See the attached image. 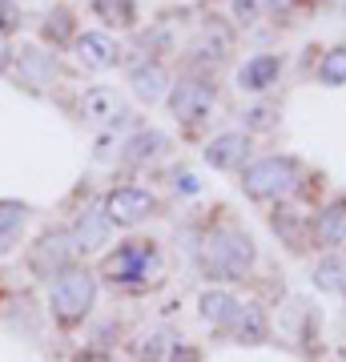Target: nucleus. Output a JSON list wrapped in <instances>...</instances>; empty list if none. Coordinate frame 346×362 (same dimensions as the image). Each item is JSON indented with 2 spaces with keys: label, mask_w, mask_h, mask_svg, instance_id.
<instances>
[{
  "label": "nucleus",
  "mask_w": 346,
  "mask_h": 362,
  "mask_svg": "<svg viewBox=\"0 0 346 362\" xmlns=\"http://www.w3.org/2000/svg\"><path fill=\"white\" fill-rule=\"evenodd\" d=\"M246 153H250V137H246V133H218L214 141L205 145V161L214 169H221V173L242 169Z\"/></svg>",
  "instance_id": "obj_8"
},
{
  "label": "nucleus",
  "mask_w": 346,
  "mask_h": 362,
  "mask_svg": "<svg viewBox=\"0 0 346 362\" xmlns=\"http://www.w3.org/2000/svg\"><path fill=\"white\" fill-rule=\"evenodd\" d=\"M314 282H318V290H326V294H342L346 290V262L326 258L318 270H314Z\"/></svg>",
  "instance_id": "obj_19"
},
{
  "label": "nucleus",
  "mask_w": 346,
  "mask_h": 362,
  "mask_svg": "<svg viewBox=\"0 0 346 362\" xmlns=\"http://www.w3.org/2000/svg\"><path fill=\"white\" fill-rule=\"evenodd\" d=\"M178 194H197V177L193 173H178Z\"/></svg>",
  "instance_id": "obj_24"
},
{
  "label": "nucleus",
  "mask_w": 346,
  "mask_h": 362,
  "mask_svg": "<svg viewBox=\"0 0 346 362\" xmlns=\"http://www.w3.org/2000/svg\"><path fill=\"white\" fill-rule=\"evenodd\" d=\"M318 242L322 246H342L346 242V202H334L318 218Z\"/></svg>",
  "instance_id": "obj_16"
},
{
  "label": "nucleus",
  "mask_w": 346,
  "mask_h": 362,
  "mask_svg": "<svg viewBox=\"0 0 346 362\" xmlns=\"http://www.w3.org/2000/svg\"><path fill=\"white\" fill-rule=\"evenodd\" d=\"M25 221H28L25 206H16V202H0V254H8V250L21 242Z\"/></svg>",
  "instance_id": "obj_15"
},
{
  "label": "nucleus",
  "mask_w": 346,
  "mask_h": 362,
  "mask_svg": "<svg viewBox=\"0 0 346 362\" xmlns=\"http://www.w3.org/2000/svg\"><path fill=\"white\" fill-rule=\"evenodd\" d=\"M109 218H105V209H85L77 218V226H73V233H69V246L77 250V254H93V250H101L105 242H109Z\"/></svg>",
  "instance_id": "obj_9"
},
{
  "label": "nucleus",
  "mask_w": 346,
  "mask_h": 362,
  "mask_svg": "<svg viewBox=\"0 0 346 362\" xmlns=\"http://www.w3.org/2000/svg\"><path fill=\"white\" fill-rule=\"evenodd\" d=\"M230 330L238 334V342H266V334H270V326H266V318H262V310H254V306H242Z\"/></svg>",
  "instance_id": "obj_18"
},
{
  "label": "nucleus",
  "mask_w": 346,
  "mask_h": 362,
  "mask_svg": "<svg viewBox=\"0 0 346 362\" xmlns=\"http://www.w3.org/2000/svg\"><path fill=\"white\" fill-rule=\"evenodd\" d=\"M81 117L85 121H97V125L117 121L121 117V97H117V89H109V85H89V89L81 93Z\"/></svg>",
  "instance_id": "obj_11"
},
{
  "label": "nucleus",
  "mask_w": 346,
  "mask_h": 362,
  "mask_svg": "<svg viewBox=\"0 0 346 362\" xmlns=\"http://www.w3.org/2000/svg\"><path fill=\"white\" fill-rule=\"evenodd\" d=\"M93 13L101 16L109 28H129L137 21V4L133 0H93Z\"/></svg>",
  "instance_id": "obj_17"
},
{
  "label": "nucleus",
  "mask_w": 346,
  "mask_h": 362,
  "mask_svg": "<svg viewBox=\"0 0 346 362\" xmlns=\"http://www.w3.org/2000/svg\"><path fill=\"white\" fill-rule=\"evenodd\" d=\"M246 125H250V129H270V125H274V113H270V109H250V113H246Z\"/></svg>",
  "instance_id": "obj_22"
},
{
  "label": "nucleus",
  "mask_w": 346,
  "mask_h": 362,
  "mask_svg": "<svg viewBox=\"0 0 346 362\" xmlns=\"http://www.w3.org/2000/svg\"><path fill=\"white\" fill-rule=\"evenodd\" d=\"M202 262L214 278L238 282V278H246L250 266H254V242H250L242 230H214L202 246Z\"/></svg>",
  "instance_id": "obj_1"
},
{
  "label": "nucleus",
  "mask_w": 346,
  "mask_h": 362,
  "mask_svg": "<svg viewBox=\"0 0 346 362\" xmlns=\"http://www.w3.org/2000/svg\"><path fill=\"white\" fill-rule=\"evenodd\" d=\"M93 298H97V282H93L89 270H77V266H64L52 282V294H49V306H52V318L61 326H77L85 314L93 310Z\"/></svg>",
  "instance_id": "obj_2"
},
{
  "label": "nucleus",
  "mask_w": 346,
  "mask_h": 362,
  "mask_svg": "<svg viewBox=\"0 0 346 362\" xmlns=\"http://www.w3.org/2000/svg\"><path fill=\"white\" fill-rule=\"evenodd\" d=\"M318 81L322 85H346V49H330L322 57V69H318Z\"/></svg>",
  "instance_id": "obj_20"
},
{
  "label": "nucleus",
  "mask_w": 346,
  "mask_h": 362,
  "mask_svg": "<svg viewBox=\"0 0 346 362\" xmlns=\"http://www.w3.org/2000/svg\"><path fill=\"white\" fill-rule=\"evenodd\" d=\"M169 362H197V350H193V346H178Z\"/></svg>",
  "instance_id": "obj_25"
},
{
  "label": "nucleus",
  "mask_w": 346,
  "mask_h": 362,
  "mask_svg": "<svg viewBox=\"0 0 346 362\" xmlns=\"http://www.w3.org/2000/svg\"><path fill=\"white\" fill-rule=\"evenodd\" d=\"M338 362H346V350H342V354H338Z\"/></svg>",
  "instance_id": "obj_26"
},
{
  "label": "nucleus",
  "mask_w": 346,
  "mask_h": 362,
  "mask_svg": "<svg viewBox=\"0 0 346 362\" xmlns=\"http://www.w3.org/2000/svg\"><path fill=\"white\" fill-rule=\"evenodd\" d=\"M161 149H166V133L145 129V133H137V137H129V141H125L121 161H125V165H145V161H154Z\"/></svg>",
  "instance_id": "obj_14"
},
{
  "label": "nucleus",
  "mask_w": 346,
  "mask_h": 362,
  "mask_svg": "<svg viewBox=\"0 0 346 362\" xmlns=\"http://www.w3.org/2000/svg\"><path fill=\"white\" fill-rule=\"evenodd\" d=\"M282 73V57H274V52H258L250 57L242 69H238V89L242 93H266L274 81Z\"/></svg>",
  "instance_id": "obj_10"
},
{
  "label": "nucleus",
  "mask_w": 346,
  "mask_h": 362,
  "mask_svg": "<svg viewBox=\"0 0 346 362\" xmlns=\"http://www.w3.org/2000/svg\"><path fill=\"white\" fill-rule=\"evenodd\" d=\"M105 270L113 274V282H149V274L161 270V262L149 242H129L105 262Z\"/></svg>",
  "instance_id": "obj_5"
},
{
  "label": "nucleus",
  "mask_w": 346,
  "mask_h": 362,
  "mask_svg": "<svg viewBox=\"0 0 346 362\" xmlns=\"http://www.w3.org/2000/svg\"><path fill=\"white\" fill-rule=\"evenodd\" d=\"M214 105H218V89L202 77H185L169 89V113L178 117V121H190V125L205 121V117L214 113Z\"/></svg>",
  "instance_id": "obj_4"
},
{
  "label": "nucleus",
  "mask_w": 346,
  "mask_h": 362,
  "mask_svg": "<svg viewBox=\"0 0 346 362\" xmlns=\"http://www.w3.org/2000/svg\"><path fill=\"white\" fill-rule=\"evenodd\" d=\"M129 85H133V93L142 97V101H161L166 97V89H169V73L157 61H149V65H137L133 73H129Z\"/></svg>",
  "instance_id": "obj_12"
},
{
  "label": "nucleus",
  "mask_w": 346,
  "mask_h": 362,
  "mask_svg": "<svg viewBox=\"0 0 346 362\" xmlns=\"http://www.w3.org/2000/svg\"><path fill=\"white\" fill-rule=\"evenodd\" d=\"M73 57H77L81 69L101 73V69H113V65H117L121 49H117V40L109 37V33H97V28H89V33H77V37H73Z\"/></svg>",
  "instance_id": "obj_7"
},
{
  "label": "nucleus",
  "mask_w": 346,
  "mask_h": 362,
  "mask_svg": "<svg viewBox=\"0 0 346 362\" xmlns=\"http://www.w3.org/2000/svg\"><path fill=\"white\" fill-rule=\"evenodd\" d=\"M242 189L258 202H282L298 189V161L290 157H262L254 165H246L242 173Z\"/></svg>",
  "instance_id": "obj_3"
},
{
  "label": "nucleus",
  "mask_w": 346,
  "mask_h": 362,
  "mask_svg": "<svg viewBox=\"0 0 346 362\" xmlns=\"http://www.w3.org/2000/svg\"><path fill=\"white\" fill-rule=\"evenodd\" d=\"M233 21L238 25H254V21H262V13H266V0H233Z\"/></svg>",
  "instance_id": "obj_21"
},
{
  "label": "nucleus",
  "mask_w": 346,
  "mask_h": 362,
  "mask_svg": "<svg viewBox=\"0 0 346 362\" xmlns=\"http://www.w3.org/2000/svg\"><path fill=\"white\" fill-rule=\"evenodd\" d=\"M101 209L109 218V226H137V221H145L157 209V197L149 189H142V185H121V189H113L105 197Z\"/></svg>",
  "instance_id": "obj_6"
},
{
  "label": "nucleus",
  "mask_w": 346,
  "mask_h": 362,
  "mask_svg": "<svg viewBox=\"0 0 346 362\" xmlns=\"http://www.w3.org/2000/svg\"><path fill=\"white\" fill-rule=\"evenodd\" d=\"M238 310H242V302H233L230 294H221V290H205L202 294V314L205 322H214L218 330H230L233 318H238Z\"/></svg>",
  "instance_id": "obj_13"
},
{
  "label": "nucleus",
  "mask_w": 346,
  "mask_h": 362,
  "mask_svg": "<svg viewBox=\"0 0 346 362\" xmlns=\"http://www.w3.org/2000/svg\"><path fill=\"white\" fill-rule=\"evenodd\" d=\"M13 65V45H8V33H0V73Z\"/></svg>",
  "instance_id": "obj_23"
}]
</instances>
